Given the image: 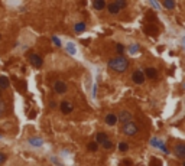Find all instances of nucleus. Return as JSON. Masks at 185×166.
I'll list each match as a JSON object with an SVG mask.
<instances>
[{
    "label": "nucleus",
    "instance_id": "nucleus-1",
    "mask_svg": "<svg viewBox=\"0 0 185 166\" xmlns=\"http://www.w3.org/2000/svg\"><path fill=\"white\" fill-rule=\"evenodd\" d=\"M109 68L121 74V72L127 71V68H129V59L124 58V56H121V55L114 56V58H111V59L109 61Z\"/></svg>",
    "mask_w": 185,
    "mask_h": 166
},
{
    "label": "nucleus",
    "instance_id": "nucleus-2",
    "mask_svg": "<svg viewBox=\"0 0 185 166\" xmlns=\"http://www.w3.org/2000/svg\"><path fill=\"white\" fill-rule=\"evenodd\" d=\"M121 132H123V134H126V136H135L136 133L139 132V127H137V124H136L135 121H129V123L123 124Z\"/></svg>",
    "mask_w": 185,
    "mask_h": 166
},
{
    "label": "nucleus",
    "instance_id": "nucleus-3",
    "mask_svg": "<svg viewBox=\"0 0 185 166\" xmlns=\"http://www.w3.org/2000/svg\"><path fill=\"white\" fill-rule=\"evenodd\" d=\"M117 121H120L121 124H126V123L132 121V114L129 111H126V110H121L117 116Z\"/></svg>",
    "mask_w": 185,
    "mask_h": 166
},
{
    "label": "nucleus",
    "instance_id": "nucleus-4",
    "mask_svg": "<svg viewBox=\"0 0 185 166\" xmlns=\"http://www.w3.org/2000/svg\"><path fill=\"white\" fill-rule=\"evenodd\" d=\"M29 61H31V64H32L35 68H41V66L44 65V61H42V58H41L38 53H31V55H29Z\"/></svg>",
    "mask_w": 185,
    "mask_h": 166
},
{
    "label": "nucleus",
    "instance_id": "nucleus-5",
    "mask_svg": "<svg viewBox=\"0 0 185 166\" xmlns=\"http://www.w3.org/2000/svg\"><path fill=\"white\" fill-rule=\"evenodd\" d=\"M67 90H68V85L64 81H55V84H54V91L55 93L64 94V93H67Z\"/></svg>",
    "mask_w": 185,
    "mask_h": 166
},
{
    "label": "nucleus",
    "instance_id": "nucleus-6",
    "mask_svg": "<svg viewBox=\"0 0 185 166\" xmlns=\"http://www.w3.org/2000/svg\"><path fill=\"white\" fill-rule=\"evenodd\" d=\"M132 80H133V83H135V84H143L146 78H145V75H143V72H142V71L136 69L135 72L132 74Z\"/></svg>",
    "mask_w": 185,
    "mask_h": 166
},
{
    "label": "nucleus",
    "instance_id": "nucleus-7",
    "mask_svg": "<svg viewBox=\"0 0 185 166\" xmlns=\"http://www.w3.org/2000/svg\"><path fill=\"white\" fill-rule=\"evenodd\" d=\"M174 152H175V155H176L179 159H184L185 157V145L184 143H178V145L175 146Z\"/></svg>",
    "mask_w": 185,
    "mask_h": 166
},
{
    "label": "nucleus",
    "instance_id": "nucleus-8",
    "mask_svg": "<svg viewBox=\"0 0 185 166\" xmlns=\"http://www.w3.org/2000/svg\"><path fill=\"white\" fill-rule=\"evenodd\" d=\"M145 78H149V80H156L158 78V71L155 68H146L145 72H143Z\"/></svg>",
    "mask_w": 185,
    "mask_h": 166
},
{
    "label": "nucleus",
    "instance_id": "nucleus-9",
    "mask_svg": "<svg viewBox=\"0 0 185 166\" xmlns=\"http://www.w3.org/2000/svg\"><path fill=\"white\" fill-rule=\"evenodd\" d=\"M104 123H106L107 126H114V124L117 123V116L113 114V113H109L107 116L104 117Z\"/></svg>",
    "mask_w": 185,
    "mask_h": 166
},
{
    "label": "nucleus",
    "instance_id": "nucleus-10",
    "mask_svg": "<svg viewBox=\"0 0 185 166\" xmlns=\"http://www.w3.org/2000/svg\"><path fill=\"white\" fill-rule=\"evenodd\" d=\"M59 108H61V111H62L64 114H69V113L72 111V104H71L69 101H62V103L59 104Z\"/></svg>",
    "mask_w": 185,
    "mask_h": 166
},
{
    "label": "nucleus",
    "instance_id": "nucleus-11",
    "mask_svg": "<svg viewBox=\"0 0 185 166\" xmlns=\"http://www.w3.org/2000/svg\"><path fill=\"white\" fill-rule=\"evenodd\" d=\"M106 6H107L106 0H94V1H93V7H94L96 10H104Z\"/></svg>",
    "mask_w": 185,
    "mask_h": 166
},
{
    "label": "nucleus",
    "instance_id": "nucleus-12",
    "mask_svg": "<svg viewBox=\"0 0 185 166\" xmlns=\"http://www.w3.org/2000/svg\"><path fill=\"white\" fill-rule=\"evenodd\" d=\"M109 139V134L107 133H103V132H100V133H97L96 134V143L97 145H101L103 142H106Z\"/></svg>",
    "mask_w": 185,
    "mask_h": 166
},
{
    "label": "nucleus",
    "instance_id": "nucleus-13",
    "mask_svg": "<svg viewBox=\"0 0 185 166\" xmlns=\"http://www.w3.org/2000/svg\"><path fill=\"white\" fill-rule=\"evenodd\" d=\"M9 85H10V81L7 80V77L0 75V90H6L9 88Z\"/></svg>",
    "mask_w": 185,
    "mask_h": 166
},
{
    "label": "nucleus",
    "instance_id": "nucleus-14",
    "mask_svg": "<svg viewBox=\"0 0 185 166\" xmlns=\"http://www.w3.org/2000/svg\"><path fill=\"white\" fill-rule=\"evenodd\" d=\"M106 9L109 10V13H110V15H117L119 12H120V9H119L114 3H110V4H107V6H106Z\"/></svg>",
    "mask_w": 185,
    "mask_h": 166
},
{
    "label": "nucleus",
    "instance_id": "nucleus-15",
    "mask_svg": "<svg viewBox=\"0 0 185 166\" xmlns=\"http://www.w3.org/2000/svg\"><path fill=\"white\" fill-rule=\"evenodd\" d=\"M85 28H87V26H85L84 22H80V23H77V25L74 26V31L77 33H83L85 31Z\"/></svg>",
    "mask_w": 185,
    "mask_h": 166
},
{
    "label": "nucleus",
    "instance_id": "nucleus-16",
    "mask_svg": "<svg viewBox=\"0 0 185 166\" xmlns=\"http://www.w3.org/2000/svg\"><path fill=\"white\" fill-rule=\"evenodd\" d=\"M113 3L117 6L120 10H123V9H126V7H127V0H114Z\"/></svg>",
    "mask_w": 185,
    "mask_h": 166
},
{
    "label": "nucleus",
    "instance_id": "nucleus-17",
    "mask_svg": "<svg viewBox=\"0 0 185 166\" xmlns=\"http://www.w3.org/2000/svg\"><path fill=\"white\" fill-rule=\"evenodd\" d=\"M164 7H166L168 10L175 9V0H164Z\"/></svg>",
    "mask_w": 185,
    "mask_h": 166
},
{
    "label": "nucleus",
    "instance_id": "nucleus-18",
    "mask_svg": "<svg viewBox=\"0 0 185 166\" xmlns=\"http://www.w3.org/2000/svg\"><path fill=\"white\" fill-rule=\"evenodd\" d=\"M87 149L90 150V152H96V150L99 149V145H97L96 142H90V143L87 145Z\"/></svg>",
    "mask_w": 185,
    "mask_h": 166
},
{
    "label": "nucleus",
    "instance_id": "nucleus-19",
    "mask_svg": "<svg viewBox=\"0 0 185 166\" xmlns=\"http://www.w3.org/2000/svg\"><path fill=\"white\" fill-rule=\"evenodd\" d=\"M101 146H103L104 149H107V150H109V149H111V147H113V142L107 139L106 142H103V143H101Z\"/></svg>",
    "mask_w": 185,
    "mask_h": 166
},
{
    "label": "nucleus",
    "instance_id": "nucleus-20",
    "mask_svg": "<svg viewBox=\"0 0 185 166\" xmlns=\"http://www.w3.org/2000/svg\"><path fill=\"white\" fill-rule=\"evenodd\" d=\"M119 150H120V152H127V150H129V145L124 143V142H121V143L119 145Z\"/></svg>",
    "mask_w": 185,
    "mask_h": 166
},
{
    "label": "nucleus",
    "instance_id": "nucleus-21",
    "mask_svg": "<svg viewBox=\"0 0 185 166\" xmlns=\"http://www.w3.org/2000/svg\"><path fill=\"white\" fill-rule=\"evenodd\" d=\"M116 48H117V52H119V53H123V51H124V46H123L121 43H117V46H116Z\"/></svg>",
    "mask_w": 185,
    "mask_h": 166
},
{
    "label": "nucleus",
    "instance_id": "nucleus-22",
    "mask_svg": "<svg viewBox=\"0 0 185 166\" xmlns=\"http://www.w3.org/2000/svg\"><path fill=\"white\" fill-rule=\"evenodd\" d=\"M52 39H54V43H55V45H58V46H61V41H59V38H56V36H54Z\"/></svg>",
    "mask_w": 185,
    "mask_h": 166
},
{
    "label": "nucleus",
    "instance_id": "nucleus-23",
    "mask_svg": "<svg viewBox=\"0 0 185 166\" xmlns=\"http://www.w3.org/2000/svg\"><path fill=\"white\" fill-rule=\"evenodd\" d=\"M3 162H6V155L0 153V163H3Z\"/></svg>",
    "mask_w": 185,
    "mask_h": 166
},
{
    "label": "nucleus",
    "instance_id": "nucleus-24",
    "mask_svg": "<svg viewBox=\"0 0 185 166\" xmlns=\"http://www.w3.org/2000/svg\"><path fill=\"white\" fill-rule=\"evenodd\" d=\"M0 95H1V90H0Z\"/></svg>",
    "mask_w": 185,
    "mask_h": 166
},
{
    "label": "nucleus",
    "instance_id": "nucleus-25",
    "mask_svg": "<svg viewBox=\"0 0 185 166\" xmlns=\"http://www.w3.org/2000/svg\"><path fill=\"white\" fill-rule=\"evenodd\" d=\"M0 38H1V36H0Z\"/></svg>",
    "mask_w": 185,
    "mask_h": 166
}]
</instances>
